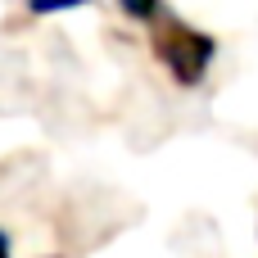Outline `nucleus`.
<instances>
[{"label": "nucleus", "instance_id": "obj_3", "mask_svg": "<svg viewBox=\"0 0 258 258\" xmlns=\"http://www.w3.org/2000/svg\"><path fill=\"white\" fill-rule=\"evenodd\" d=\"M68 5H82V0H32V9H68Z\"/></svg>", "mask_w": 258, "mask_h": 258}, {"label": "nucleus", "instance_id": "obj_1", "mask_svg": "<svg viewBox=\"0 0 258 258\" xmlns=\"http://www.w3.org/2000/svg\"><path fill=\"white\" fill-rule=\"evenodd\" d=\"M209 41H200V36H190L186 27H177L172 23V32L168 36H159V54L177 68V77L181 82H195L200 73H204V63H209Z\"/></svg>", "mask_w": 258, "mask_h": 258}, {"label": "nucleus", "instance_id": "obj_4", "mask_svg": "<svg viewBox=\"0 0 258 258\" xmlns=\"http://www.w3.org/2000/svg\"><path fill=\"white\" fill-rule=\"evenodd\" d=\"M0 258H9V245H5V236H0Z\"/></svg>", "mask_w": 258, "mask_h": 258}, {"label": "nucleus", "instance_id": "obj_2", "mask_svg": "<svg viewBox=\"0 0 258 258\" xmlns=\"http://www.w3.org/2000/svg\"><path fill=\"white\" fill-rule=\"evenodd\" d=\"M154 5H159V0H122V9L136 14V18H154Z\"/></svg>", "mask_w": 258, "mask_h": 258}]
</instances>
